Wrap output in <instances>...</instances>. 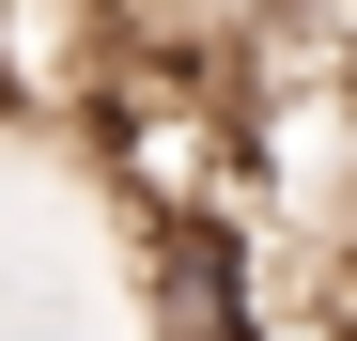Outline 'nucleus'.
Returning a JSON list of instances; mask_svg holds the SVG:
<instances>
[{
    "instance_id": "obj_2",
    "label": "nucleus",
    "mask_w": 357,
    "mask_h": 341,
    "mask_svg": "<svg viewBox=\"0 0 357 341\" xmlns=\"http://www.w3.org/2000/svg\"><path fill=\"white\" fill-rule=\"evenodd\" d=\"M326 295H342V341H357V233L326 248Z\"/></svg>"
},
{
    "instance_id": "obj_1",
    "label": "nucleus",
    "mask_w": 357,
    "mask_h": 341,
    "mask_svg": "<svg viewBox=\"0 0 357 341\" xmlns=\"http://www.w3.org/2000/svg\"><path fill=\"white\" fill-rule=\"evenodd\" d=\"M140 310H155V341H280L264 264H249V217H233V202L155 217V233H140Z\"/></svg>"
}]
</instances>
